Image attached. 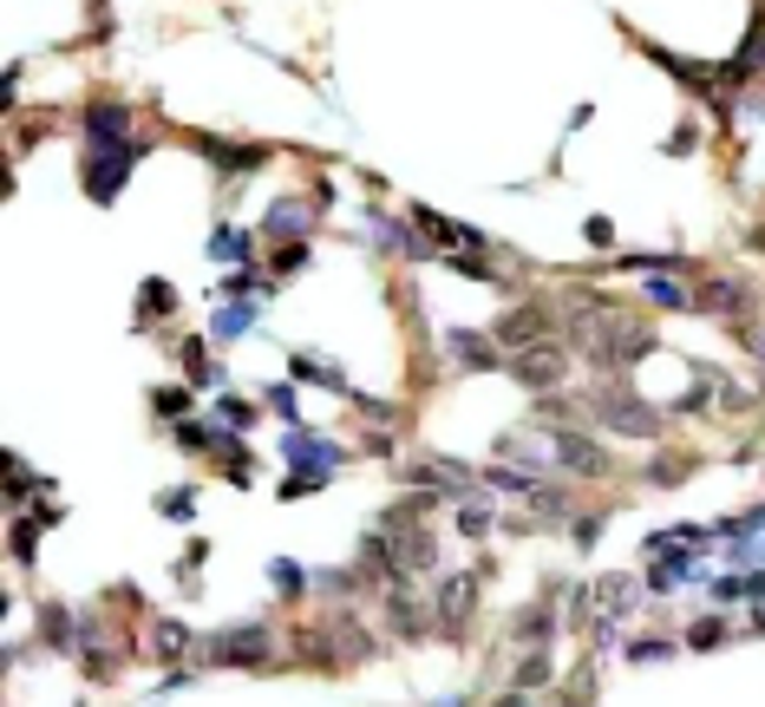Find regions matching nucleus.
I'll use <instances>...</instances> for the list:
<instances>
[{"instance_id":"obj_1","label":"nucleus","mask_w":765,"mask_h":707,"mask_svg":"<svg viewBox=\"0 0 765 707\" xmlns=\"http://www.w3.org/2000/svg\"><path fill=\"white\" fill-rule=\"evenodd\" d=\"M138 157H144L138 139H92V151H85V197L92 204H118V191H125Z\"/></svg>"},{"instance_id":"obj_2","label":"nucleus","mask_w":765,"mask_h":707,"mask_svg":"<svg viewBox=\"0 0 765 707\" xmlns=\"http://www.w3.org/2000/svg\"><path fill=\"white\" fill-rule=\"evenodd\" d=\"M596 420L609 426V432H622V439H654V432H661V413H648V400H634L622 387H602V393H596Z\"/></svg>"},{"instance_id":"obj_3","label":"nucleus","mask_w":765,"mask_h":707,"mask_svg":"<svg viewBox=\"0 0 765 707\" xmlns=\"http://www.w3.org/2000/svg\"><path fill=\"white\" fill-rule=\"evenodd\" d=\"M204 662H216V668H262V662H269V629H262V623L223 629V636L204 642Z\"/></svg>"},{"instance_id":"obj_4","label":"nucleus","mask_w":765,"mask_h":707,"mask_svg":"<svg viewBox=\"0 0 765 707\" xmlns=\"http://www.w3.org/2000/svg\"><path fill=\"white\" fill-rule=\"evenodd\" d=\"M510 373H517L524 387H537V393H544V387H557L562 373H569V354H562L557 341H537V348H517V354H510Z\"/></svg>"},{"instance_id":"obj_5","label":"nucleus","mask_w":765,"mask_h":707,"mask_svg":"<svg viewBox=\"0 0 765 707\" xmlns=\"http://www.w3.org/2000/svg\"><path fill=\"white\" fill-rule=\"evenodd\" d=\"M472 609H478V583H472V576H445V590H438V603H432L438 629H445V636H465V629H472Z\"/></svg>"},{"instance_id":"obj_6","label":"nucleus","mask_w":765,"mask_h":707,"mask_svg":"<svg viewBox=\"0 0 765 707\" xmlns=\"http://www.w3.org/2000/svg\"><path fill=\"white\" fill-rule=\"evenodd\" d=\"M557 465L569 479H609V452L582 432H557Z\"/></svg>"},{"instance_id":"obj_7","label":"nucleus","mask_w":765,"mask_h":707,"mask_svg":"<svg viewBox=\"0 0 765 707\" xmlns=\"http://www.w3.org/2000/svg\"><path fill=\"white\" fill-rule=\"evenodd\" d=\"M497 341H504V348H537V341H550V315H544V308H510V315L497 321Z\"/></svg>"},{"instance_id":"obj_8","label":"nucleus","mask_w":765,"mask_h":707,"mask_svg":"<svg viewBox=\"0 0 765 707\" xmlns=\"http://www.w3.org/2000/svg\"><path fill=\"white\" fill-rule=\"evenodd\" d=\"M288 459H294L301 472H321V479H328V472L341 465V445H328V439H314V432H294V439H288Z\"/></svg>"},{"instance_id":"obj_9","label":"nucleus","mask_w":765,"mask_h":707,"mask_svg":"<svg viewBox=\"0 0 765 707\" xmlns=\"http://www.w3.org/2000/svg\"><path fill=\"white\" fill-rule=\"evenodd\" d=\"M314 216H321V197H314V204H308V197H281L276 211L262 216V229H269V236H294V229H308Z\"/></svg>"},{"instance_id":"obj_10","label":"nucleus","mask_w":765,"mask_h":707,"mask_svg":"<svg viewBox=\"0 0 765 707\" xmlns=\"http://www.w3.org/2000/svg\"><path fill=\"white\" fill-rule=\"evenodd\" d=\"M85 132L92 139H132V112L125 105H85Z\"/></svg>"},{"instance_id":"obj_11","label":"nucleus","mask_w":765,"mask_h":707,"mask_svg":"<svg viewBox=\"0 0 765 707\" xmlns=\"http://www.w3.org/2000/svg\"><path fill=\"white\" fill-rule=\"evenodd\" d=\"M445 348H452V360H458V367H497V354H490L485 335H465V328H452V335H445Z\"/></svg>"},{"instance_id":"obj_12","label":"nucleus","mask_w":765,"mask_h":707,"mask_svg":"<svg viewBox=\"0 0 765 707\" xmlns=\"http://www.w3.org/2000/svg\"><path fill=\"white\" fill-rule=\"evenodd\" d=\"M151 642H157V655H164V662H177V655L190 648V629H184V623H170V616H157V623H151Z\"/></svg>"},{"instance_id":"obj_13","label":"nucleus","mask_w":765,"mask_h":707,"mask_svg":"<svg viewBox=\"0 0 765 707\" xmlns=\"http://www.w3.org/2000/svg\"><path fill=\"white\" fill-rule=\"evenodd\" d=\"M204 151H209V157H216V164H223V171H256V164L269 157L262 144H256V151H229V144H223V139H204Z\"/></svg>"},{"instance_id":"obj_14","label":"nucleus","mask_w":765,"mask_h":707,"mask_svg":"<svg viewBox=\"0 0 765 707\" xmlns=\"http://www.w3.org/2000/svg\"><path fill=\"white\" fill-rule=\"evenodd\" d=\"M596 596H602V616H628L634 609V583H622V576H602Z\"/></svg>"},{"instance_id":"obj_15","label":"nucleus","mask_w":765,"mask_h":707,"mask_svg":"<svg viewBox=\"0 0 765 707\" xmlns=\"http://www.w3.org/2000/svg\"><path fill=\"white\" fill-rule=\"evenodd\" d=\"M765 66V13L753 20V33H746V47H740V60H733V79H746V72Z\"/></svg>"},{"instance_id":"obj_16","label":"nucleus","mask_w":765,"mask_h":707,"mask_svg":"<svg viewBox=\"0 0 765 707\" xmlns=\"http://www.w3.org/2000/svg\"><path fill=\"white\" fill-rule=\"evenodd\" d=\"M688 576H700L694 557H688V551H674V564H654V570H648V590H674V583H688Z\"/></svg>"},{"instance_id":"obj_17","label":"nucleus","mask_w":765,"mask_h":707,"mask_svg":"<svg viewBox=\"0 0 765 707\" xmlns=\"http://www.w3.org/2000/svg\"><path fill=\"white\" fill-rule=\"evenodd\" d=\"M170 308H177V288H170V283H144L138 288V315H144V321H151V315L164 321Z\"/></svg>"},{"instance_id":"obj_18","label":"nucleus","mask_w":765,"mask_h":707,"mask_svg":"<svg viewBox=\"0 0 765 707\" xmlns=\"http://www.w3.org/2000/svg\"><path fill=\"white\" fill-rule=\"evenodd\" d=\"M413 223L425 236H438V243H478V229H458V223H445V216H432V211H413Z\"/></svg>"},{"instance_id":"obj_19","label":"nucleus","mask_w":765,"mask_h":707,"mask_svg":"<svg viewBox=\"0 0 765 707\" xmlns=\"http://www.w3.org/2000/svg\"><path fill=\"white\" fill-rule=\"evenodd\" d=\"M700 308H706V315H740V308H746V301H740V283H706Z\"/></svg>"},{"instance_id":"obj_20","label":"nucleus","mask_w":765,"mask_h":707,"mask_svg":"<svg viewBox=\"0 0 765 707\" xmlns=\"http://www.w3.org/2000/svg\"><path fill=\"white\" fill-rule=\"evenodd\" d=\"M393 636H425V603L393 596Z\"/></svg>"},{"instance_id":"obj_21","label":"nucleus","mask_w":765,"mask_h":707,"mask_svg":"<svg viewBox=\"0 0 765 707\" xmlns=\"http://www.w3.org/2000/svg\"><path fill=\"white\" fill-rule=\"evenodd\" d=\"M184 367H190V380H197V387H216V380H223V367L204 354V341H190V348H184Z\"/></svg>"},{"instance_id":"obj_22","label":"nucleus","mask_w":765,"mask_h":707,"mask_svg":"<svg viewBox=\"0 0 765 707\" xmlns=\"http://www.w3.org/2000/svg\"><path fill=\"white\" fill-rule=\"evenodd\" d=\"M458 531H465V537H485V531H490V504H485V498H472V504L458 498Z\"/></svg>"},{"instance_id":"obj_23","label":"nucleus","mask_w":765,"mask_h":707,"mask_svg":"<svg viewBox=\"0 0 765 707\" xmlns=\"http://www.w3.org/2000/svg\"><path fill=\"white\" fill-rule=\"evenodd\" d=\"M544 682H550V655H544V648H530V655L517 662V688H544Z\"/></svg>"},{"instance_id":"obj_24","label":"nucleus","mask_w":765,"mask_h":707,"mask_svg":"<svg viewBox=\"0 0 765 707\" xmlns=\"http://www.w3.org/2000/svg\"><path fill=\"white\" fill-rule=\"evenodd\" d=\"M151 407H157L164 420H184V413H190V393H184V387H157V393H151Z\"/></svg>"},{"instance_id":"obj_25","label":"nucleus","mask_w":765,"mask_h":707,"mask_svg":"<svg viewBox=\"0 0 765 707\" xmlns=\"http://www.w3.org/2000/svg\"><path fill=\"white\" fill-rule=\"evenodd\" d=\"M550 629H557V623H550V609H524V623H517V636L530 642V648H544Z\"/></svg>"},{"instance_id":"obj_26","label":"nucleus","mask_w":765,"mask_h":707,"mask_svg":"<svg viewBox=\"0 0 765 707\" xmlns=\"http://www.w3.org/2000/svg\"><path fill=\"white\" fill-rule=\"evenodd\" d=\"M720 636H726V623H720V616H700L694 629H688V642H694V648H720Z\"/></svg>"},{"instance_id":"obj_27","label":"nucleus","mask_w":765,"mask_h":707,"mask_svg":"<svg viewBox=\"0 0 765 707\" xmlns=\"http://www.w3.org/2000/svg\"><path fill=\"white\" fill-rule=\"evenodd\" d=\"M249 321H256V301H249V308H223V315H216V335H242Z\"/></svg>"},{"instance_id":"obj_28","label":"nucleus","mask_w":765,"mask_h":707,"mask_svg":"<svg viewBox=\"0 0 765 707\" xmlns=\"http://www.w3.org/2000/svg\"><path fill=\"white\" fill-rule=\"evenodd\" d=\"M294 373H301V380H321V387H341V373L321 367V360H308V354H294Z\"/></svg>"},{"instance_id":"obj_29","label":"nucleus","mask_w":765,"mask_h":707,"mask_svg":"<svg viewBox=\"0 0 765 707\" xmlns=\"http://www.w3.org/2000/svg\"><path fill=\"white\" fill-rule=\"evenodd\" d=\"M33 524H40V518H33ZM33 524L20 518V524L7 531V544H13V557H20V564H33Z\"/></svg>"},{"instance_id":"obj_30","label":"nucleus","mask_w":765,"mask_h":707,"mask_svg":"<svg viewBox=\"0 0 765 707\" xmlns=\"http://www.w3.org/2000/svg\"><path fill=\"white\" fill-rule=\"evenodd\" d=\"M209 256H216V263H236V256H249V249H242L236 229H216V249H209Z\"/></svg>"},{"instance_id":"obj_31","label":"nucleus","mask_w":765,"mask_h":707,"mask_svg":"<svg viewBox=\"0 0 765 707\" xmlns=\"http://www.w3.org/2000/svg\"><path fill=\"white\" fill-rule=\"evenodd\" d=\"M490 485H497V492H537V485H530V472H510V465H497V472H490Z\"/></svg>"},{"instance_id":"obj_32","label":"nucleus","mask_w":765,"mask_h":707,"mask_svg":"<svg viewBox=\"0 0 765 707\" xmlns=\"http://www.w3.org/2000/svg\"><path fill=\"white\" fill-rule=\"evenodd\" d=\"M648 301H661V308H688V295H681L674 283H661V276L648 283Z\"/></svg>"},{"instance_id":"obj_33","label":"nucleus","mask_w":765,"mask_h":707,"mask_svg":"<svg viewBox=\"0 0 765 707\" xmlns=\"http://www.w3.org/2000/svg\"><path fill=\"white\" fill-rule=\"evenodd\" d=\"M216 413H223V426H249V420H256V407H249V400H216Z\"/></svg>"},{"instance_id":"obj_34","label":"nucleus","mask_w":765,"mask_h":707,"mask_svg":"<svg viewBox=\"0 0 765 707\" xmlns=\"http://www.w3.org/2000/svg\"><path fill=\"white\" fill-rule=\"evenodd\" d=\"M301 263H308V243H281V256H276V269H281V276H294Z\"/></svg>"},{"instance_id":"obj_35","label":"nucleus","mask_w":765,"mask_h":707,"mask_svg":"<svg viewBox=\"0 0 765 707\" xmlns=\"http://www.w3.org/2000/svg\"><path fill=\"white\" fill-rule=\"evenodd\" d=\"M688 472H694V465H688V459H668V465H654V472H648V479H654V485H674V479H688Z\"/></svg>"},{"instance_id":"obj_36","label":"nucleus","mask_w":765,"mask_h":707,"mask_svg":"<svg viewBox=\"0 0 765 707\" xmlns=\"http://www.w3.org/2000/svg\"><path fill=\"white\" fill-rule=\"evenodd\" d=\"M27 485H33V472H27V465H20V459H7V492L20 498V492H27Z\"/></svg>"},{"instance_id":"obj_37","label":"nucleus","mask_w":765,"mask_h":707,"mask_svg":"<svg viewBox=\"0 0 765 707\" xmlns=\"http://www.w3.org/2000/svg\"><path fill=\"white\" fill-rule=\"evenodd\" d=\"M190 504H197L190 492H170V498H164V518H177V524H184V518H190Z\"/></svg>"},{"instance_id":"obj_38","label":"nucleus","mask_w":765,"mask_h":707,"mask_svg":"<svg viewBox=\"0 0 765 707\" xmlns=\"http://www.w3.org/2000/svg\"><path fill=\"white\" fill-rule=\"evenodd\" d=\"M661 655H668V642H634L628 648V662H661Z\"/></svg>"},{"instance_id":"obj_39","label":"nucleus","mask_w":765,"mask_h":707,"mask_svg":"<svg viewBox=\"0 0 765 707\" xmlns=\"http://www.w3.org/2000/svg\"><path fill=\"white\" fill-rule=\"evenodd\" d=\"M497 707H530V701H524V695H504V701H497Z\"/></svg>"},{"instance_id":"obj_40","label":"nucleus","mask_w":765,"mask_h":707,"mask_svg":"<svg viewBox=\"0 0 765 707\" xmlns=\"http://www.w3.org/2000/svg\"><path fill=\"white\" fill-rule=\"evenodd\" d=\"M438 707H465V701H438Z\"/></svg>"}]
</instances>
